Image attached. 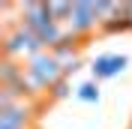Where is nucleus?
Segmentation results:
<instances>
[{
    "label": "nucleus",
    "instance_id": "1",
    "mask_svg": "<svg viewBox=\"0 0 132 129\" xmlns=\"http://www.w3.org/2000/svg\"><path fill=\"white\" fill-rule=\"evenodd\" d=\"M24 75H27V81H30V87L36 90V93H48L57 81H63L66 75H63V66H60V60L51 51H39V54H33L30 60H27V66H24Z\"/></svg>",
    "mask_w": 132,
    "mask_h": 129
},
{
    "label": "nucleus",
    "instance_id": "2",
    "mask_svg": "<svg viewBox=\"0 0 132 129\" xmlns=\"http://www.w3.org/2000/svg\"><path fill=\"white\" fill-rule=\"evenodd\" d=\"M39 51H45V45H42L39 36L33 30H27L24 24H18L12 33L3 36V57H9V60H15V57H21V54H27V60H30V57L39 54Z\"/></svg>",
    "mask_w": 132,
    "mask_h": 129
},
{
    "label": "nucleus",
    "instance_id": "3",
    "mask_svg": "<svg viewBox=\"0 0 132 129\" xmlns=\"http://www.w3.org/2000/svg\"><path fill=\"white\" fill-rule=\"evenodd\" d=\"M99 27V12H96V3L90 0H78L72 3V15H69V33L84 39V36H90L93 30Z\"/></svg>",
    "mask_w": 132,
    "mask_h": 129
},
{
    "label": "nucleus",
    "instance_id": "4",
    "mask_svg": "<svg viewBox=\"0 0 132 129\" xmlns=\"http://www.w3.org/2000/svg\"><path fill=\"white\" fill-rule=\"evenodd\" d=\"M21 24L27 27V30H33L36 36H39L45 27H51V24H57L54 18H51V12H48V3H42V0H33V3H24L21 6Z\"/></svg>",
    "mask_w": 132,
    "mask_h": 129
},
{
    "label": "nucleus",
    "instance_id": "5",
    "mask_svg": "<svg viewBox=\"0 0 132 129\" xmlns=\"http://www.w3.org/2000/svg\"><path fill=\"white\" fill-rule=\"evenodd\" d=\"M126 66H129V57H123V54H99L90 63L93 81H108V78H114V75H120Z\"/></svg>",
    "mask_w": 132,
    "mask_h": 129
},
{
    "label": "nucleus",
    "instance_id": "6",
    "mask_svg": "<svg viewBox=\"0 0 132 129\" xmlns=\"http://www.w3.org/2000/svg\"><path fill=\"white\" fill-rule=\"evenodd\" d=\"M33 120V108L21 99V102L0 108V129H27Z\"/></svg>",
    "mask_w": 132,
    "mask_h": 129
},
{
    "label": "nucleus",
    "instance_id": "7",
    "mask_svg": "<svg viewBox=\"0 0 132 129\" xmlns=\"http://www.w3.org/2000/svg\"><path fill=\"white\" fill-rule=\"evenodd\" d=\"M48 12H51V18H54V21H66V24H69V15H72V3H60V0H51L48 3Z\"/></svg>",
    "mask_w": 132,
    "mask_h": 129
},
{
    "label": "nucleus",
    "instance_id": "8",
    "mask_svg": "<svg viewBox=\"0 0 132 129\" xmlns=\"http://www.w3.org/2000/svg\"><path fill=\"white\" fill-rule=\"evenodd\" d=\"M75 96L81 102H99V81H84L81 87L75 90Z\"/></svg>",
    "mask_w": 132,
    "mask_h": 129
},
{
    "label": "nucleus",
    "instance_id": "9",
    "mask_svg": "<svg viewBox=\"0 0 132 129\" xmlns=\"http://www.w3.org/2000/svg\"><path fill=\"white\" fill-rule=\"evenodd\" d=\"M99 30H105V33H117V30H129V21H126V3H123V9L117 12L111 21H105V24L99 27Z\"/></svg>",
    "mask_w": 132,
    "mask_h": 129
},
{
    "label": "nucleus",
    "instance_id": "10",
    "mask_svg": "<svg viewBox=\"0 0 132 129\" xmlns=\"http://www.w3.org/2000/svg\"><path fill=\"white\" fill-rule=\"evenodd\" d=\"M69 93H72V90H69V78L57 81V84H54V87L48 90V96H51V99H66V96H69Z\"/></svg>",
    "mask_w": 132,
    "mask_h": 129
},
{
    "label": "nucleus",
    "instance_id": "11",
    "mask_svg": "<svg viewBox=\"0 0 132 129\" xmlns=\"http://www.w3.org/2000/svg\"><path fill=\"white\" fill-rule=\"evenodd\" d=\"M126 21H129V30H132V3H126Z\"/></svg>",
    "mask_w": 132,
    "mask_h": 129
}]
</instances>
